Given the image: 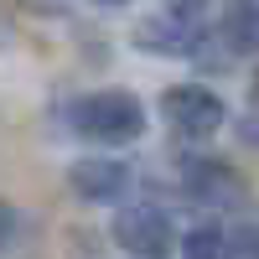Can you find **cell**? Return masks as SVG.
I'll use <instances>...</instances> for the list:
<instances>
[{"mask_svg": "<svg viewBox=\"0 0 259 259\" xmlns=\"http://www.w3.org/2000/svg\"><path fill=\"white\" fill-rule=\"evenodd\" d=\"M68 130L78 140H99V145H130L145 135V109L135 94L124 89H104V94H83L68 104Z\"/></svg>", "mask_w": 259, "mask_h": 259, "instance_id": "1", "label": "cell"}, {"mask_svg": "<svg viewBox=\"0 0 259 259\" xmlns=\"http://www.w3.org/2000/svg\"><path fill=\"white\" fill-rule=\"evenodd\" d=\"M161 114L171 124V135H182V140H207V135H218L228 109H223V99L202 89V83H182V89H166L161 99Z\"/></svg>", "mask_w": 259, "mask_h": 259, "instance_id": "2", "label": "cell"}, {"mask_svg": "<svg viewBox=\"0 0 259 259\" xmlns=\"http://www.w3.org/2000/svg\"><path fill=\"white\" fill-rule=\"evenodd\" d=\"M171 218L161 207H124L114 218V244L130 259H166L171 254Z\"/></svg>", "mask_w": 259, "mask_h": 259, "instance_id": "3", "label": "cell"}, {"mask_svg": "<svg viewBox=\"0 0 259 259\" xmlns=\"http://www.w3.org/2000/svg\"><path fill=\"white\" fill-rule=\"evenodd\" d=\"M135 47H150V52H166V57H197L202 47V26L197 16H156L135 31Z\"/></svg>", "mask_w": 259, "mask_h": 259, "instance_id": "4", "label": "cell"}, {"mask_svg": "<svg viewBox=\"0 0 259 259\" xmlns=\"http://www.w3.org/2000/svg\"><path fill=\"white\" fill-rule=\"evenodd\" d=\"M68 182H73V192H78L83 202H114V197L130 192V166L89 156V161H78V166L68 171Z\"/></svg>", "mask_w": 259, "mask_h": 259, "instance_id": "5", "label": "cell"}, {"mask_svg": "<svg viewBox=\"0 0 259 259\" xmlns=\"http://www.w3.org/2000/svg\"><path fill=\"white\" fill-rule=\"evenodd\" d=\"M212 36L223 41V52L233 62L249 57L254 52V0H228V11H223L218 26H212Z\"/></svg>", "mask_w": 259, "mask_h": 259, "instance_id": "6", "label": "cell"}, {"mask_svg": "<svg viewBox=\"0 0 259 259\" xmlns=\"http://www.w3.org/2000/svg\"><path fill=\"white\" fill-rule=\"evenodd\" d=\"M187 259H233V249L249 254V233H239L233 239L228 223H212V228H197V233H187Z\"/></svg>", "mask_w": 259, "mask_h": 259, "instance_id": "7", "label": "cell"}, {"mask_svg": "<svg viewBox=\"0 0 259 259\" xmlns=\"http://www.w3.org/2000/svg\"><path fill=\"white\" fill-rule=\"evenodd\" d=\"M16 223H21V212L11 202H0V254H6V244L16 239Z\"/></svg>", "mask_w": 259, "mask_h": 259, "instance_id": "8", "label": "cell"}, {"mask_svg": "<svg viewBox=\"0 0 259 259\" xmlns=\"http://www.w3.org/2000/svg\"><path fill=\"white\" fill-rule=\"evenodd\" d=\"M177 16H197V11H207V0H166Z\"/></svg>", "mask_w": 259, "mask_h": 259, "instance_id": "9", "label": "cell"}, {"mask_svg": "<svg viewBox=\"0 0 259 259\" xmlns=\"http://www.w3.org/2000/svg\"><path fill=\"white\" fill-rule=\"evenodd\" d=\"M94 6H124V0H94Z\"/></svg>", "mask_w": 259, "mask_h": 259, "instance_id": "10", "label": "cell"}]
</instances>
